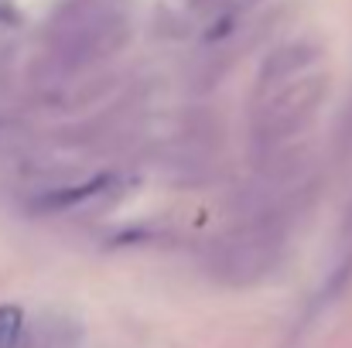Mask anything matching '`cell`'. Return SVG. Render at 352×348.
<instances>
[{
	"label": "cell",
	"mask_w": 352,
	"mask_h": 348,
	"mask_svg": "<svg viewBox=\"0 0 352 348\" xmlns=\"http://www.w3.org/2000/svg\"><path fill=\"white\" fill-rule=\"evenodd\" d=\"M24 332V311L17 304H0V348H14Z\"/></svg>",
	"instance_id": "cell-2"
},
{
	"label": "cell",
	"mask_w": 352,
	"mask_h": 348,
	"mask_svg": "<svg viewBox=\"0 0 352 348\" xmlns=\"http://www.w3.org/2000/svg\"><path fill=\"white\" fill-rule=\"evenodd\" d=\"M107 185H110V178L103 174V178H96V181H86V185H76V188H62V192H52V195L38 198L34 205H38L41 212H58V209H72V205H79L82 198H93L96 192H103Z\"/></svg>",
	"instance_id": "cell-1"
}]
</instances>
